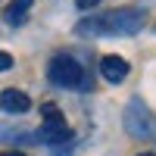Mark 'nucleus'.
Listing matches in <instances>:
<instances>
[{
	"label": "nucleus",
	"instance_id": "nucleus-8",
	"mask_svg": "<svg viewBox=\"0 0 156 156\" xmlns=\"http://www.w3.org/2000/svg\"><path fill=\"white\" fill-rule=\"evenodd\" d=\"M12 62H16V59H12V53L0 50V72H9V69H12Z\"/></svg>",
	"mask_w": 156,
	"mask_h": 156
},
{
	"label": "nucleus",
	"instance_id": "nucleus-4",
	"mask_svg": "<svg viewBox=\"0 0 156 156\" xmlns=\"http://www.w3.org/2000/svg\"><path fill=\"white\" fill-rule=\"evenodd\" d=\"M128 72H131V66H128V59L119 56V53H106V56H100V75H103V81L106 84H122Z\"/></svg>",
	"mask_w": 156,
	"mask_h": 156
},
{
	"label": "nucleus",
	"instance_id": "nucleus-5",
	"mask_svg": "<svg viewBox=\"0 0 156 156\" xmlns=\"http://www.w3.org/2000/svg\"><path fill=\"white\" fill-rule=\"evenodd\" d=\"M31 109V97L22 87H3L0 90V112L6 115H22Z\"/></svg>",
	"mask_w": 156,
	"mask_h": 156
},
{
	"label": "nucleus",
	"instance_id": "nucleus-2",
	"mask_svg": "<svg viewBox=\"0 0 156 156\" xmlns=\"http://www.w3.org/2000/svg\"><path fill=\"white\" fill-rule=\"evenodd\" d=\"M47 81L53 87H59V90H81V94H87V90L94 87L90 72L75 56H69V53L50 56V62H47Z\"/></svg>",
	"mask_w": 156,
	"mask_h": 156
},
{
	"label": "nucleus",
	"instance_id": "nucleus-10",
	"mask_svg": "<svg viewBox=\"0 0 156 156\" xmlns=\"http://www.w3.org/2000/svg\"><path fill=\"white\" fill-rule=\"evenodd\" d=\"M0 156H25V153H22V150H3Z\"/></svg>",
	"mask_w": 156,
	"mask_h": 156
},
{
	"label": "nucleus",
	"instance_id": "nucleus-11",
	"mask_svg": "<svg viewBox=\"0 0 156 156\" xmlns=\"http://www.w3.org/2000/svg\"><path fill=\"white\" fill-rule=\"evenodd\" d=\"M137 156H156V153H150V150H144V153H137Z\"/></svg>",
	"mask_w": 156,
	"mask_h": 156
},
{
	"label": "nucleus",
	"instance_id": "nucleus-7",
	"mask_svg": "<svg viewBox=\"0 0 156 156\" xmlns=\"http://www.w3.org/2000/svg\"><path fill=\"white\" fill-rule=\"evenodd\" d=\"M41 115H44V122H66V115H62V109L56 106V103H44Z\"/></svg>",
	"mask_w": 156,
	"mask_h": 156
},
{
	"label": "nucleus",
	"instance_id": "nucleus-12",
	"mask_svg": "<svg viewBox=\"0 0 156 156\" xmlns=\"http://www.w3.org/2000/svg\"><path fill=\"white\" fill-rule=\"evenodd\" d=\"M150 140H156V131H153V137H150Z\"/></svg>",
	"mask_w": 156,
	"mask_h": 156
},
{
	"label": "nucleus",
	"instance_id": "nucleus-1",
	"mask_svg": "<svg viewBox=\"0 0 156 156\" xmlns=\"http://www.w3.org/2000/svg\"><path fill=\"white\" fill-rule=\"evenodd\" d=\"M144 22H147V12L140 6H119V9L78 19L75 34L78 37H131L144 28Z\"/></svg>",
	"mask_w": 156,
	"mask_h": 156
},
{
	"label": "nucleus",
	"instance_id": "nucleus-3",
	"mask_svg": "<svg viewBox=\"0 0 156 156\" xmlns=\"http://www.w3.org/2000/svg\"><path fill=\"white\" fill-rule=\"evenodd\" d=\"M122 125H125V131L137 137V140H150L153 131H156V115L150 112V106L140 97H131L125 103V112H122Z\"/></svg>",
	"mask_w": 156,
	"mask_h": 156
},
{
	"label": "nucleus",
	"instance_id": "nucleus-6",
	"mask_svg": "<svg viewBox=\"0 0 156 156\" xmlns=\"http://www.w3.org/2000/svg\"><path fill=\"white\" fill-rule=\"evenodd\" d=\"M31 6H34V0H9V3H6V12H3L6 25L19 28V25L31 16Z\"/></svg>",
	"mask_w": 156,
	"mask_h": 156
},
{
	"label": "nucleus",
	"instance_id": "nucleus-9",
	"mask_svg": "<svg viewBox=\"0 0 156 156\" xmlns=\"http://www.w3.org/2000/svg\"><path fill=\"white\" fill-rule=\"evenodd\" d=\"M75 6L81 9V12H87V9H94V6H100V0H75Z\"/></svg>",
	"mask_w": 156,
	"mask_h": 156
}]
</instances>
